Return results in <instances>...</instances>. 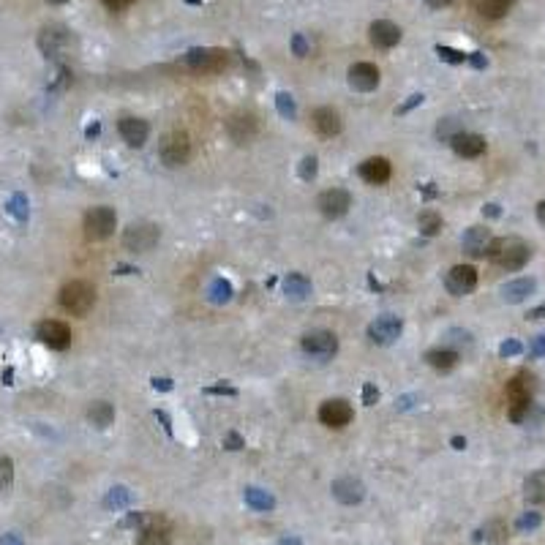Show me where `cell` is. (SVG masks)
Returning a JSON list of instances; mask_svg holds the SVG:
<instances>
[{"label": "cell", "mask_w": 545, "mask_h": 545, "mask_svg": "<svg viewBox=\"0 0 545 545\" xmlns=\"http://www.w3.org/2000/svg\"><path fill=\"white\" fill-rule=\"evenodd\" d=\"M531 393H534V376L521 371L507 382V415L513 422H526L534 412L531 404Z\"/></svg>", "instance_id": "obj_1"}, {"label": "cell", "mask_w": 545, "mask_h": 545, "mask_svg": "<svg viewBox=\"0 0 545 545\" xmlns=\"http://www.w3.org/2000/svg\"><path fill=\"white\" fill-rule=\"evenodd\" d=\"M531 249L521 240V237H497L488 246V259L502 270H521L529 262Z\"/></svg>", "instance_id": "obj_2"}, {"label": "cell", "mask_w": 545, "mask_h": 545, "mask_svg": "<svg viewBox=\"0 0 545 545\" xmlns=\"http://www.w3.org/2000/svg\"><path fill=\"white\" fill-rule=\"evenodd\" d=\"M61 306L71 316H88L95 306V289L88 281H71L61 289Z\"/></svg>", "instance_id": "obj_3"}, {"label": "cell", "mask_w": 545, "mask_h": 545, "mask_svg": "<svg viewBox=\"0 0 545 545\" xmlns=\"http://www.w3.org/2000/svg\"><path fill=\"white\" fill-rule=\"evenodd\" d=\"M229 52L210 47H194L183 55V63L197 74H221L224 68H229Z\"/></svg>", "instance_id": "obj_4"}, {"label": "cell", "mask_w": 545, "mask_h": 545, "mask_svg": "<svg viewBox=\"0 0 545 545\" xmlns=\"http://www.w3.org/2000/svg\"><path fill=\"white\" fill-rule=\"evenodd\" d=\"M158 237H161V229L156 224L137 221L123 232V246L128 251H134V254H147V251H153L158 246Z\"/></svg>", "instance_id": "obj_5"}, {"label": "cell", "mask_w": 545, "mask_h": 545, "mask_svg": "<svg viewBox=\"0 0 545 545\" xmlns=\"http://www.w3.org/2000/svg\"><path fill=\"white\" fill-rule=\"evenodd\" d=\"M38 49L49 61H61L71 49V33L66 31L63 25H49V28L38 33Z\"/></svg>", "instance_id": "obj_6"}, {"label": "cell", "mask_w": 545, "mask_h": 545, "mask_svg": "<svg viewBox=\"0 0 545 545\" xmlns=\"http://www.w3.org/2000/svg\"><path fill=\"white\" fill-rule=\"evenodd\" d=\"M158 156L167 167H183L191 158V140H188L186 131H172L161 140L158 147Z\"/></svg>", "instance_id": "obj_7"}, {"label": "cell", "mask_w": 545, "mask_h": 545, "mask_svg": "<svg viewBox=\"0 0 545 545\" xmlns=\"http://www.w3.org/2000/svg\"><path fill=\"white\" fill-rule=\"evenodd\" d=\"M300 346H303V352L311 360L325 363V360H330L338 352V338H336V333H330V330H311V333L303 336Z\"/></svg>", "instance_id": "obj_8"}, {"label": "cell", "mask_w": 545, "mask_h": 545, "mask_svg": "<svg viewBox=\"0 0 545 545\" xmlns=\"http://www.w3.org/2000/svg\"><path fill=\"white\" fill-rule=\"evenodd\" d=\"M85 237L88 240H107L118 227V216L112 207H93L85 213Z\"/></svg>", "instance_id": "obj_9"}, {"label": "cell", "mask_w": 545, "mask_h": 545, "mask_svg": "<svg viewBox=\"0 0 545 545\" xmlns=\"http://www.w3.org/2000/svg\"><path fill=\"white\" fill-rule=\"evenodd\" d=\"M316 207H319V213L325 218H341L349 213L352 197H349V191H343V188H327V191L319 194Z\"/></svg>", "instance_id": "obj_10"}, {"label": "cell", "mask_w": 545, "mask_h": 545, "mask_svg": "<svg viewBox=\"0 0 545 545\" xmlns=\"http://www.w3.org/2000/svg\"><path fill=\"white\" fill-rule=\"evenodd\" d=\"M401 330H404V322H401L398 316L382 313V316H376L374 322L368 325V338L374 343H379V346H390V343L401 336Z\"/></svg>", "instance_id": "obj_11"}, {"label": "cell", "mask_w": 545, "mask_h": 545, "mask_svg": "<svg viewBox=\"0 0 545 545\" xmlns=\"http://www.w3.org/2000/svg\"><path fill=\"white\" fill-rule=\"evenodd\" d=\"M36 338L49 349L61 352V349H68V343H71V330L58 319H44L41 325L36 327Z\"/></svg>", "instance_id": "obj_12"}, {"label": "cell", "mask_w": 545, "mask_h": 545, "mask_svg": "<svg viewBox=\"0 0 545 545\" xmlns=\"http://www.w3.org/2000/svg\"><path fill=\"white\" fill-rule=\"evenodd\" d=\"M319 420L325 422L327 428H343L355 420V409L343 398H330L319 406Z\"/></svg>", "instance_id": "obj_13"}, {"label": "cell", "mask_w": 545, "mask_h": 545, "mask_svg": "<svg viewBox=\"0 0 545 545\" xmlns=\"http://www.w3.org/2000/svg\"><path fill=\"white\" fill-rule=\"evenodd\" d=\"M477 286V270L472 265H455L450 267V273L445 276V289L455 297L469 295Z\"/></svg>", "instance_id": "obj_14"}, {"label": "cell", "mask_w": 545, "mask_h": 545, "mask_svg": "<svg viewBox=\"0 0 545 545\" xmlns=\"http://www.w3.org/2000/svg\"><path fill=\"white\" fill-rule=\"evenodd\" d=\"M256 131H259V123H256V118L251 112H234L227 120V134L237 145H249L256 137Z\"/></svg>", "instance_id": "obj_15"}, {"label": "cell", "mask_w": 545, "mask_h": 545, "mask_svg": "<svg viewBox=\"0 0 545 545\" xmlns=\"http://www.w3.org/2000/svg\"><path fill=\"white\" fill-rule=\"evenodd\" d=\"M379 68H376L374 63H355L352 68H349V85H352V90H360V93H371L379 88Z\"/></svg>", "instance_id": "obj_16"}, {"label": "cell", "mask_w": 545, "mask_h": 545, "mask_svg": "<svg viewBox=\"0 0 545 545\" xmlns=\"http://www.w3.org/2000/svg\"><path fill=\"white\" fill-rule=\"evenodd\" d=\"M330 491H333V499L341 502V504H346V507L360 504V502L365 499V485L360 483L358 477H338Z\"/></svg>", "instance_id": "obj_17"}, {"label": "cell", "mask_w": 545, "mask_h": 545, "mask_svg": "<svg viewBox=\"0 0 545 545\" xmlns=\"http://www.w3.org/2000/svg\"><path fill=\"white\" fill-rule=\"evenodd\" d=\"M118 131H120V137H123L125 145H131V147H142L147 137H150V125L147 120H142V118H120V123H118Z\"/></svg>", "instance_id": "obj_18"}, {"label": "cell", "mask_w": 545, "mask_h": 545, "mask_svg": "<svg viewBox=\"0 0 545 545\" xmlns=\"http://www.w3.org/2000/svg\"><path fill=\"white\" fill-rule=\"evenodd\" d=\"M368 33H371V44L376 49H393L401 41V36H404L401 28L395 22H388V19H376Z\"/></svg>", "instance_id": "obj_19"}, {"label": "cell", "mask_w": 545, "mask_h": 545, "mask_svg": "<svg viewBox=\"0 0 545 545\" xmlns=\"http://www.w3.org/2000/svg\"><path fill=\"white\" fill-rule=\"evenodd\" d=\"M360 177L365 180V183H371V186H382V183H388L390 175H393V167H390L388 158L376 156V158H365L363 164L358 167Z\"/></svg>", "instance_id": "obj_20"}, {"label": "cell", "mask_w": 545, "mask_h": 545, "mask_svg": "<svg viewBox=\"0 0 545 545\" xmlns=\"http://www.w3.org/2000/svg\"><path fill=\"white\" fill-rule=\"evenodd\" d=\"M491 240H494V237H491V232H488L485 227H469L464 240H461V246H464V251H467L469 256L480 259V256H488Z\"/></svg>", "instance_id": "obj_21"}, {"label": "cell", "mask_w": 545, "mask_h": 545, "mask_svg": "<svg viewBox=\"0 0 545 545\" xmlns=\"http://www.w3.org/2000/svg\"><path fill=\"white\" fill-rule=\"evenodd\" d=\"M450 145L461 158H477L485 153V137H480V134H469V131H461L458 137H452Z\"/></svg>", "instance_id": "obj_22"}, {"label": "cell", "mask_w": 545, "mask_h": 545, "mask_svg": "<svg viewBox=\"0 0 545 545\" xmlns=\"http://www.w3.org/2000/svg\"><path fill=\"white\" fill-rule=\"evenodd\" d=\"M311 120H313V128H316L322 137H336V134L341 131V115L333 107L313 109Z\"/></svg>", "instance_id": "obj_23"}, {"label": "cell", "mask_w": 545, "mask_h": 545, "mask_svg": "<svg viewBox=\"0 0 545 545\" xmlns=\"http://www.w3.org/2000/svg\"><path fill=\"white\" fill-rule=\"evenodd\" d=\"M137 545H172V534H170V526H167V521L158 515L153 524H147L145 529H140Z\"/></svg>", "instance_id": "obj_24"}, {"label": "cell", "mask_w": 545, "mask_h": 545, "mask_svg": "<svg viewBox=\"0 0 545 545\" xmlns=\"http://www.w3.org/2000/svg\"><path fill=\"white\" fill-rule=\"evenodd\" d=\"M534 289H537L534 279H515L502 286V297H504V303H524L529 295H534Z\"/></svg>", "instance_id": "obj_25"}, {"label": "cell", "mask_w": 545, "mask_h": 545, "mask_svg": "<svg viewBox=\"0 0 545 545\" xmlns=\"http://www.w3.org/2000/svg\"><path fill=\"white\" fill-rule=\"evenodd\" d=\"M425 363L436 371H452L458 365V352L452 346H436L425 352Z\"/></svg>", "instance_id": "obj_26"}, {"label": "cell", "mask_w": 545, "mask_h": 545, "mask_svg": "<svg viewBox=\"0 0 545 545\" xmlns=\"http://www.w3.org/2000/svg\"><path fill=\"white\" fill-rule=\"evenodd\" d=\"M243 502L249 504L251 510H256V513H270V510H276V497L267 494L265 488H256V485H249V488L243 491Z\"/></svg>", "instance_id": "obj_27"}, {"label": "cell", "mask_w": 545, "mask_h": 545, "mask_svg": "<svg viewBox=\"0 0 545 545\" xmlns=\"http://www.w3.org/2000/svg\"><path fill=\"white\" fill-rule=\"evenodd\" d=\"M284 295L289 297V300H306V297L311 295V281L306 279L303 273H289L286 279H284Z\"/></svg>", "instance_id": "obj_28"}, {"label": "cell", "mask_w": 545, "mask_h": 545, "mask_svg": "<svg viewBox=\"0 0 545 545\" xmlns=\"http://www.w3.org/2000/svg\"><path fill=\"white\" fill-rule=\"evenodd\" d=\"M472 6H474V11L485 19H502V16L510 11V6H513V0H472Z\"/></svg>", "instance_id": "obj_29"}, {"label": "cell", "mask_w": 545, "mask_h": 545, "mask_svg": "<svg viewBox=\"0 0 545 545\" xmlns=\"http://www.w3.org/2000/svg\"><path fill=\"white\" fill-rule=\"evenodd\" d=\"M234 295V289H232V284L227 279H213L210 284H207V289H204V297L213 303V306H224V303H229Z\"/></svg>", "instance_id": "obj_30"}, {"label": "cell", "mask_w": 545, "mask_h": 545, "mask_svg": "<svg viewBox=\"0 0 545 545\" xmlns=\"http://www.w3.org/2000/svg\"><path fill=\"white\" fill-rule=\"evenodd\" d=\"M134 504V494L125 488V485H115V488H109V494L104 497V507L107 510H125V507H131Z\"/></svg>", "instance_id": "obj_31"}, {"label": "cell", "mask_w": 545, "mask_h": 545, "mask_svg": "<svg viewBox=\"0 0 545 545\" xmlns=\"http://www.w3.org/2000/svg\"><path fill=\"white\" fill-rule=\"evenodd\" d=\"M524 497L526 502L531 504H543L545 502V472H534L526 477V483H524Z\"/></svg>", "instance_id": "obj_32"}, {"label": "cell", "mask_w": 545, "mask_h": 545, "mask_svg": "<svg viewBox=\"0 0 545 545\" xmlns=\"http://www.w3.org/2000/svg\"><path fill=\"white\" fill-rule=\"evenodd\" d=\"M88 420L93 422L95 428H107V425H112V420H115V406L107 404V401H95V404H90V409H88Z\"/></svg>", "instance_id": "obj_33"}, {"label": "cell", "mask_w": 545, "mask_h": 545, "mask_svg": "<svg viewBox=\"0 0 545 545\" xmlns=\"http://www.w3.org/2000/svg\"><path fill=\"white\" fill-rule=\"evenodd\" d=\"M417 229L425 237H434V234L442 232V216L436 210H422L420 218H417Z\"/></svg>", "instance_id": "obj_34"}, {"label": "cell", "mask_w": 545, "mask_h": 545, "mask_svg": "<svg viewBox=\"0 0 545 545\" xmlns=\"http://www.w3.org/2000/svg\"><path fill=\"white\" fill-rule=\"evenodd\" d=\"M485 537V543H504L507 540V526L502 524V521H491V524H485V529L477 531V540H483Z\"/></svg>", "instance_id": "obj_35"}, {"label": "cell", "mask_w": 545, "mask_h": 545, "mask_svg": "<svg viewBox=\"0 0 545 545\" xmlns=\"http://www.w3.org/2000/svg\"><path fill=\"white\" fill-rule=\"evenodd\" d=\"M276 109H279V115L284 118V120H295V118H297V104H295V98L286 93V90H281V93H276Z\"/></svg>", "instance_id": "obj_36"}, {"label": "cell", "mask_w": 545, "mask_h": 545, "mask_svg": "<svg viewBox=\"0 0 545 545\" xmlns=\"http://www.w3.org/2000/svg\"><path fill=\"white\" fill-rule=\"evenodd\" d=\"M458 134H461V123L455 118H445L436 125V137L442 142H452V137H458Z\"/></svg>", "instance_id": "obj_37"}, {"label": "cell", "mask_w": 545, "mask_h": 545, "mask_svg": "<svg viewBox=\"0 0 545 545\" xmlns=\"http://www.w3.org/2000/svg\"><path fill=\"white\" fill-rule=\"evenodd\" d=\"M11 483H14V464L9 455H0V491L11 488Z\"/></svg>", "instance_id": "obj_38"}, {"label": "cell", "mask_w": 545, "mask_h": 545, "mask_svg": "<svg viewBox=\"0 0 545 545\" xmlns=\"http://www.w3.org/2000/svg\"><path fill=\"white\" fill-rule=\"evenodd\" d=\"M543 524V515L540 513H534V510H529V513H524L518 521H515V529L518 531H534L537 526Z\"/></svg>", "instance_id": "obj_39"}, {"label": "cell", "mask_w": 545, "mask_h": 545, "mask_svg": "<svg viewBox=\"0 0 545 545\" xmlns=\"http://www.w3.org/2000/svg\"><path fill=\"white\" fill-rule=\"evenodd\" d=\"M316 172H319V161L313 156H306L300 161V167H297V175H300V180H313L316 177Z\"/></svg>", "instance_id": "obj_40"}, {"label": "cell", "mask_w": 545, "mask_h": 545, "mask_svg": "<svg viewBox=\"0 0 545 545\" xmlns=\"http://www.w3.org/2000/svg\"><path fill=\"white\" fill-rule=\"evenodd\" d=\"M436 55H439V61L455 63V66L469 61V55H464V52H458V49H452V47H442V44H436Z\"/></svg>", "instance_id": "obj_41"}, {"label": "cell", "mask_w": 545, "mask_h": 545, "mask_svg": "<svg viewBox=\"0 0 545 545\" xmlns=\"http://www.w3.org/2000/svg\"><path fill=\"white\" fill-rule=\"evenodd\" d=\"M292 52H295L297 58H308V55H311V44H308V38H306L303 33H295V36H292Z\"/></svg>", "instance_id": "obj_42"}, {"label": "cell", "mask_w": 545, "mask_h": 545, "mask_svg": "<svg viewBox=\"0 0 545 545\" xmlns=\"http://www.w3.org/2000/svg\"><path fill=\"white\" fill-rule=\"evenodd\" d=\"M524 352V346H521V341H515V338H507V341L499 346V355L502 358H515V355H521Z\"/></svg>", "instance_id": "obj_43"}, {"label": "cell", "mask_w": 545, "mask_h": 545, "mask_svg": "<svg viewBox=\"0 0 545 545\" xmlns=\"http://www.w3.org/2000/svg\"><path fill=\"white\" fill-rule=\"evenodd\" d=\"M224 447H227V450H232V452L243 450V447H246V439L237 434V431H229V434L224 436Z\"/></svg>", "instance_id": "obj_44"}, {"label": "cell", "mask_w": 545, "mask_h": 545, "mask_svg": "<svg viewBox=\"0 0 545 545\" xmlns=\"http://www.w3.org/2000/svg\"><path fill=\"white\" fill-rule=\"evenodd\" d=\"M422 101H425V95H422V93H412L404 101V104H401V107L395 109V115H409V112H412L415 107H420Z\"/></svg>", "instance_id": "obj_45"}, {"label": "cell", "mask_w": 545, "mask_h": 545, "mask_svg": "<svg viewBox=\"0 0 545 545\" xmlns=\"http://www.w3.org/2000/svg\"><path fill=\"white\" fill-rule=\"evenodd\" d=\"M529 358H545V333L534 336L529 343Z\"/></svg>", "instance_id": "obj_46"}, {"label": "cell", "mask_w": 545, "mask_h": 545, "mask_svg": "<svg viewBox=\"0 0 545 545\" xmlns=\"http://www.w3.org/2000/svg\"><path fill=\"white\" fill-rule=\"evenodd\" d=\"M376 401H379V390H376V385H363V404L365 406H374Z\"/></svg>", "instance_id": "obj_47"}, {"label": "cell", "mask_w": 545, "mask_h": 545, "mask_svg": "<svg viewBox=\"0 0 545 545\" xmlns=\"http://www.w3.org/2000/svg\"><path fill=\"white\" fill-rule=\"evenodd\" d=\"M150 385H153V390H161V393H170V390L175 388L170 376H153V379H150Z\"/></svg>", "instance_id": "obj_48"}, {"label": "cell", "mask_w": 545, "mask_h": 545, "mask_svg": "<svg viewBox=\"0 0 545 545\" xmlns=\"http://www.w3.org/2000/svg\"><path fill=\"white\" fill-rule=\"evenodd\" d=\"M131 3H134V0H104V6H107L109 11H125Z\"/></svg>", "instance_id": "obj_49"}, {"label": "cell", "mask_w": 545, "mask_h": 545, "mask_svg": "<svg viewBox=\"0 0 545 545\" xmlns=\"http://www.w3.org/2000/svg\"><path fill=\"white\" fill-rule=\"evenodd\" d=\"M153 415H156V420H161V425H164V431L172 436V420H170V415L164 412V409H153Z\"/></svg>", "instance_id": "obj_50"}, {"label": "cell", "mask_w": 545, "mask_h": 545, "mask_svg": "<svg viewBox=\"0 0 545 545\" xmlns=\"http://www.w3.org/2000/svg\"><path fill=\"white\" fill-rule=\"evenodd\" d=\"M469 63H472L474 68H485V66H488V61H485L483 52H472V55H469Z\"/></svg>", "instance_id": "obj_51"}, {"label": "cell", "mask_w": 545, "mask_h": 545, "mask_svg": "<svg viewBox=\"0 0 545 545\" xmlns=\"http://www.w3.org/2000/svg\"><path fill=\"white\" fill-rule=\"evenodd\" d=\"M204 393H216V395H237L234 388H227V385H218V388H207Z\"/></svg>", "instance_id": "obj_52"}, {"label": "cell", "mask_w": 545, "mask_h": 545, "mask_svg": "<svg viewBox=\"0 0 545 545\" xmlns=\"http://www.w3.org/2000/svg\"><path fill=\"white\" fill-rule=\"evenodd\" d=\"M483 216H488V218H499L502 216V210H499V204H494V202H488L483 207Z\"/></svg>", "instance_id": "obj_53"}, {"label": "cell", "mask_w": 545, "mask_h": 545, "mask_svg": "<svg viewBox=\"0 0 545 545\" xmlns=\"http://www.w3.org/2000/svg\"><path fill=\"white\" fill-rule=\"evenodd\" d=\"M545 316V303L543 306H537V308H531L529 313H526V319H543Z\"/></svg>", "instance_id": "obj_54"}, {"label": "cell", "mask_w": 545, "mask_h": 545, "mask_svg": "<svg viewBox=\"0 0 545 545\" xmlns=\"http://www.w3.org/2000/svg\"><path fill=\"white\" fill-rule=\"evenodd\" d=\"M450 445H452V450H464V447H467V439H464V436H452Z\"/></svg>", "instance_id": "obj_55"}, {"label": "cell", "mask_w": 545, "mask_h": 545, "mask_svg": "<svg viewBox=\"0 0 545 545\" xmlns=\"http://www.w3.org/2000/svg\"><path fill=\"white\" fill-rule=\"evenodd\" d=\"M0 545H22V540L16 534H6V537H0Z\"/></svg>", "instance_id": "obj_56"}, {"label": "cell", "mask_w": 545, "mask_h": 545, "mask_svg": "<svg viewBox=\"0 0 545 545\" xmlns=\"http://www.w3.org/2000/svg\"><path fill=\"white\" fill-rule=\"evenodd\" d=\"M279 545H303L300 543V537H292V534H286V537H281Z\"/></svg>", "instance_id": "obj_57"}, {"label": "cell", "mask_w": 545, "mask_h": 545, "mask_svg": "<svg viewBox=\"0 0 545 545\" xmlns=\"http://www.w3.org/2000/svg\"><path fill=\"white\" fill-rule=\"evenodd\" d=\"M431 9H445V6H450L452 0H425Z\"/></svg>", "instance_id": "obj_58"}, {"label": "cell", "mask_w": 545, "mask_h": 545, "mask_svg": "<svg viewBox=\"0 0 545 545\" xmlns=\"http://www.w3.org/2000/svg\"><path fill=\"white\" fill-rule=\"evenodd\" d=\"M537 218H540V224H545V199L537 204Z\"/></svg>", "instance_id": "obj_59"}, {"label": "cell", "mask_w": 545, "mask_h": 545, "mask_svg": "<svg viewBox=\"0 0 545 545\" xmlns=\"http://www.w3.org/2000/svg\"><path fill=\"white\" fill-rule=\"evenodd\" d=\"M47 3H52V6H61V3H68V0H47Z\"/></svg>", "instance_id": "obj_60"}]
</instances>
